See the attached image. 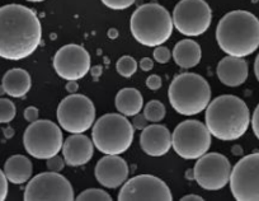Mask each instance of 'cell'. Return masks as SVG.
Wrapping results in <instances>:
<instances>
[{"label":"cell","instance_id":"obj_24","mask_svg":"<svg viewBox=\"0 0 259 201\" xmlns=\"http://www.w3.org/2000/svg\"><path fill=\"white\" fill-rule=\"evenodd\" d=\"M144 115L148 118L149 123H160L161 120H164V117L166 115L165 106L160 101L154 99V101H150V102L146 103L145 108H144Z\"/></svg>","mask_w":259,"mask_h":201},{"label":"cell","instance_id":"obj_42","mask_svg":"<svg viewBox=\"0 0 259 201\" xmlns=\"http://www.w3.org/2000/svg\"><path fill=\"white\" fill-rule=\"evenodd\" d=\"M27 2H31V3H42L45 0H27Z\"/></svg>","mask_w":259,"mask_h":201},{"label":"cell","instance_id":"obj_19","mask_svg":"<svg viewBox=\"0 0 259 201\" xmlns=\"http://www.w3.org/2000/svg\"><path fill=\"white\" fill-rule=\"evenodd\" d=\"M248 64L244 58H236V56H226L219 63L216 74L219 81L228 87L241 86L248 79Z\"/></svg>","mask_w":259,"mask_h":201},{"label":"cell","instance_id":"obj_1","mask_svg":"<svg viewBox=\"0 0 259 201\" xmlns=\"http://www.w3.org/2000/svg\"><path fill=\"white\" fill-rule=\"evenodd\" d=\"M42 27L32 9L19 4L0 8V58L18 61L38 49Z\"/></svg>","mask_w":259,"mask_h":201},{"label":"cell","instance_id":"obj_17","mask_svg":"<svg viewBox=\"0 0 259 201\" xmlns=\"http://www.w3.org/2000/svg\"><path fill=\"white\" fill-rule=\"evenodd\" d=\"M61 150L66 165L80 167L93 158L94 144L87 135L73 134L64 141Z\"/></svg>","mask_w":259,"mask_h":201},{"label":"cell","instance_id":"obj_41","mask_svg":"<svg viewBox=\"0 0 259 201\" xmlns=\"http://www.w3.org/2000/svg\"><path fill=\"white\" fill-rule=\"evenodd\" d=\"M108 34H109V36H111V37H113V38H114V37L117 36V34H116V31H114V29H111V31L108 32Z\"/></svg>","mask_w":259,"mask_h":201},{"label":"cell","instance_id":"obj_27","mask_svg":"<svg viewBox=\"0 0 259 201\" xmlns=\"http://www.w3.org/2000/svg\"><path fill=\"white\" fill-rule=\"evenodd\" d=\"M16 105L11 99L0 98V124H8L16 117Z\"/></svg>","mask_w":259,"mask_h":201},{"label":"cell","instance_id":"obj_39","mask_svg":"<svg viewBox=\"0 0 259 201\" xmlns=\"http://www.w3.org/2000/svg\"><path fill=\"white\" fill-rule=\"evenodd\" d=\"M254 74H255V78L259 82V54L255 59V63H254Z\"/></svg>","mask_w":259,"mask_h":201},{"label":"cell","instance_id":"obj_12","mask_svg":"<svg viewBox=\"0 0 259 201\" xmlns=\"http://www.w3.org/2000/svg\"><path fill=\"white\" fill-rule=\"evenodd\" d=\"M230 190L238 201H259V153L241 158L230 175Z\"/></svg>","mask_w":259,"mask_h":201},{"label":"cell","instance_id":"obj_36","mask_svg":"<svg viewBox=\"0 0 259 201\" xmlns=\"http://www.w3.org/2000/svg\"><path fill=\"white\" fill-rule=\"evenodd\" d=\"M154 68V61L150 58H144L140 60V69L143 71H150Z\"/></svg>","mask_w":259,"mask_h":201},{"label":"cell","instance_id":"obj_29","mask_svg":"<svg viewBox=\"0 0 259 201\" xmlns=\"http://www.w3.org/2000/svg\"><path fill=\"white\" fill-rule=\"evenodd\" d=\"M171 54L170 50L165 46H156V49L154 50V59H155L156 63L159 64H166L170 61Z\"/></svg>","mask_w":259,"mask_h":201},{"label":"cell","instance_id":"obj_38","mask_svg":"<svg viewBox=\"0 0 259 201\" xmlns=\"http://www.w3.org/2000/svg\"><path fill=\"white\" fill-rule=\"evenodd\" d=\"M181 201H203V198L198 195H187L182 197Z\"/></svg>","mask_w":259,"mask_h":201},{"label":"cell","instance_id":"obj_34","mask_svg":"<svg viewBox=\"0 0 259 201\" xmlns=\"http://www.w3.org/2000/svg\"><path fill=\"white\" fill-rule=\"evenodd\" d=\"M38 116H39L38 108L32 107L31 106V107H27L26 110H24V118H26V121H28L29 124L38 120Z\"/></svg>","mask_w":259,"mask_h":201},{"label":"cell","instance_id":"obj_3","mask_svg":"<svg viewBox=\"0 0 259 201\" xmlns=\"http://www.w3.org/2000/svg\"><path fill=\"white\" fill-rule=\"evenodd\" d=\"M206 126L219 140L241 138L250 125V113L243 99L231 94L215 98L206 108Z\"/></svg>","mask_w":259,"mask_h":201},{"label":"cell","instance_id":"obj_4","mask_svg":"<svg viewBox=\"0 0 259 201\" xmlns=\"http://www.w3.org/2000/svg\"><path fill=\"white\" fill-rule=\"evenodd\" d=\"M131 33L139 44L156 47L165 44L173 33V18L164 7L156 3L140 6L131 17Z\"/></svg>","mask_w":259,"mask_h":201},{"label":"cell","instance_id":"obj_23","mask_svg":"<svg viewBox=\"0 0 259 201\" xmlns=\"http://www.w3.org/2000/svg\"><path fill=\"white\" fill-rule=\"evenodd\" d=\"M114 105L119 113L128 117L140 113L144 107V98L138 89L123 88L117 93Z\"/></svg>","mask_w":259,"mask_h":201},{"label":"cell","instance_id":"obj_31","mask_svg":"<svg viewBox=\"0 0 259 201\" xmlns=\"http://www.w3.org/2000/svg\"><path fill=\"white\" fill-rule=\"evenodd\" d=\"M8 196V178L6 173L0 170V201H4Z\"/></svg>","mask_w":259,"mask_h":201},{"label":"cell","instance_id":"obj_16","mask_svg":"<svg viewBox=\"0 0 259 201\" xmlns=\"http://www.w3.org/2000/svg\"><path fill=\"white\" fill-rule=\"evenodd\" d=\"M97 181L106 188H117L128 177V166L119 155H104L94 170Z\"/></svg>","mask_w":259,"mask_h":201},{"label":"cell","instance_id":"obj_37","mask_svg":"<svg viewBox=\"0 0 259 201\" xmlns=\"http://www.w3.org/2000/svg\"><path fill=\"white\" fill-rule=\"evenodd\" d=\"M66 91L70 94H74L78 92V84H76V81H68V84H66Z\"/></svg>","mask_w":259,"mask_h":201},{"label":"cell","instance_id":"obj_28","mask_svg":"<svg viewBox=\"0 0 259 201\" xmlns=\"http://www.w3.org/2000/svg\"><path fill=\"white\" fill-rule=\"evenodd\" d=\"M102 3L113 11H124L135 3L136 0H101Z\"/></svg>","mask_w":259,"mask_h":201},{"label":"cell","instance_id":"obj_8","mask_svg":"<svg viewBox=\"0 0 259 201\" xmlns=\"http://www.w3.org/2000/svg\"><path fill=\"white\" fill-rule=\"evenodd\" d=\"M211 136L206 124L197 120H187L174 129L171 146L183 159H198L208 152Z\"/></svg>","mask_w":259,"mask_h":201},{"label":"cell","instance_id":"obj_14","mask_svg":"<svg viewBox=\"0 0 259 201\" xmlns=\"http://www.w3.org/2000/svg\"><path fill=\"white\" fill-rule=\"evenodd\" d=\"M170 188L153 175L135 176L126 181L118 193V201H171Z\"/></svg>","mask_w":259,"mask_h":201},{"label":"cell","instance_id":"obj_32","mask_svg":"<svg viewBox=\"0 0 259 201\" xmlns=\"http://www.w3.org/2000/svg\"><path fill=\"white\" fill-rule=\"evenodd\" d=\"M161 78L159 75H150L146 79V87H148L150 91H158V89L161 88Z\"/></svg>","mask_w":259,"mask_h":201},{"label":"cell","instance_id":"obj_10","mask_svg":"<svg viewBox=\"0 0 259 201\" xmlns=\"http://www.w3.org/2000/svg\"><path fill=\"white\" fill-rule=\"evenodd\" d=\"M177 31L188 37L205 33L212 22V12L205 0H181L173 11Z\"/></svg>","mask_w":259,"mask_h":201},{"label":"cell","instance_id":"obj_21","mask_svg":"<svg viewBox=\"0 0 259 201\" xmlns=\"http://www.w3.org/2000/svg\"><path fill=\"white\" fill-rule=\"evenodd\" d=\"M171 56L178 66L183 69H191L200 64L201 58H202V50L196 41L188 38L182 39L174 46Z\"/></svg>","mask_w":259,"mask_h":201},{"label":"cell","instance_id":"obj_9","mask_svg":"<svg viewBox=\"0 0 259 201\" xmlns=\"http://www.w3.org/2000/svg\"><path fill=\"white\" fill-rule=\"evenodd\" d=\"M59 125L70 134H83L96 123V107L87 96L74 93L65 97L56 111Z\"/></svg>","mask_w":259,"mask_h":201},{"label":"cell","instance_id":"obj_2","mask_svg":"<svg viewBox=\"0 0 259 201\" xmlns=\"http://www.w3.org/2000/svg\"><path fill=\"white\" fill-rule=\"evenodd\" d=\"M216 39L229 56L251 55L259 47V19L250 12H229L219 22Z\"/></svg>","mask_w":259,"mask_h":201},{"label":"cell","instance_id":"obj_5","mask_svg":"<svg viewBox=\"0 0 259 201\" xmlns=\"http://www.w3.org/2000/svg\"><path fill=\"white\" fill-rule=\"evenodd\" d=\"M171 107L183 116L198 115L207 108L211 101V88L198 74L183 73L176 76L168 89Z\"/></svg>","mask_w":259,"mask_h":201},{"label":"cell","instance_id":"obj_18","mask_svg":"<svg viewBox=\"0 0 259 201\" xmlns=\"http://www.w3.org/2000/svg\"><path fill=\"white\" fill-rule=\"evenodd\" d=\"M141 149L150 157H163L171 148V134L164 125H148L140 135Z\"/></svg>","mask_w":259,"mask_h":201},{"label":"cell","instance_id":"obj_26","mask_svg":"<svg viewBox=\"0 0 259 201\" xmlns=\"http://www.w3.org/2000/svg\"><path fill=\"white\" fill-rule=\"evenodd\" d=\"M76 201H112V197L103 190L99 188H88L79 193L75 197Z\"/></svg>","mask_w":259,"mask_h":201},{"label":"cell","instance_id":"obj_33","mask_svg":"<svg viewBox=\"0 0 259 201\" xmlns=\"http://www.w3.org/2000/svg\"><path fill=\"white\" fill-rule=\"evenodd\" d=\"M149 121L148 118L145 117L144 113H138V115L134 116V120H133V126L138 130H144V129L148 126Z\"/></svg>","mask_w":259,"mask_h":201},{"label":"cell","instance_id":"obj_30","mask_svg":"<svg viewBox=\"0 0 259 201\" xmlns=\"http://www.w3.org/2000/svg\"><path fill=\"white\" fill-rule=\"evenodd\" d=\"M65 167V159H62L59 155H54V157L47 159V168L52 172H61Z\"/></svg>","mask_w":259,"mask_h":201},{"label":"cell","instance_id":"obj_20","mask_svg":"<svg viewBox=\"0 0 259 201\" xmlns=\"http://www.w3.org/2000/svg\"><path fill=\"white\" fill-rule=\"evenodd\" d=\"M32 87L31 75L24 69H11L3 76L2 88L8 96L14 98L24 97Z\"/></svg>","mask_w":259,"mask_h":201},{"label":"cell","instance_id":"obj_7","mask_svg":"<svg viewBox=\"0 0 259 201\" xmlns=\"http://www.w3.org/2000/svg\"><path fill=\"white\" fill-rule=\"evenodd\" d=\"M26 152L37 159H49L57 155L62 149V131L55 123L37 120L31 123L23 135Z\"/></svg>","mask_w":259,"mask_h":201},{"label":"cell","instance_id":"obj_22","mask_svg":"<svg viewBox=\"0 0 259 201\" xmlns=\"http://www.w3.org/2000/svg\"><path fill=\"white\" fill-rule=\"evenodd\" d=\"M33 166L27 157L21 154L12 155L4 165V173L9 182L14 185H23L32 177Z\"/></svg>","mask_w":259,"mask_h":201},{"label":"cell","instance_id":"obj_13","mask_svg":"<svg viewBox=\"0 0 259 201\" xmlns=\"http://www.w3.org/2000/svg\"><path fill=\"white\" fill-rule=\"evenodd\" d=\"M193 175L196 182L203 190H221L230 181V162L220 153H206L194 165Z\"/></svg>","mask_w":259,"mask_h":201},{"label":"cell","instance_id":"obj_25","mask_svg":"<svg viewBox=\"0 0 259 201\" xmlns=\"http://www.w3.org/2000/svg\"><path fill=\"white\" fill-rule=\"evenodd\" d=\"M139 64L131 56H122L118 59L116 64V70L123 78H131L138 71Z\"/></svg>","mask_w":259,"mask_h":201},{"label":"cell","instance_id":"obj_15","mask_svg":"<svg viewBox=\"0 0 259 201\" xmlns=\"http://www.w3.org/2000/svg\"><path fill=\"white\" fill-rule=\"evenodd\" d=\"M54 69L65 81H79L91 70V55L83 46L66 45L55 54Z\"/></svg>","mask_w":259,"mask_h":201},{"label":"cell","instance_id":"obj_35","mask_svg":"<svg viewBox=\"0 0 259 201\" xmlns=\"http://www.w3.org/2000/svg\"><path fill=\"white\" fill-rule=\"evenodd\" d=\"M251 129H253L254 135H255L256 139L259 140V105L256 106V108L254 110L253 116H251Z\"/></svg>","mask_w":259,"mask_h":201},{"label":"cell","instance_id":"obj_6","mask_svg":"<svg viewBox=\"0 0 259 201\" xmlns=\"http://www.w3.org/2000/svg\"><path fill=\"white\" fill-rule=\"evenodd\" d=\"M135 128L122 113H106L94 123L92 141L106 155H119L128 150Z\"/></svg>","mask_w":259,"mask_h":201},{"label":"cell","instance_id":"obj_11","mask_svg":"<svg viewBox=\"0 0 259 201\" xmlns=\"http://www.w3.org/2000/svg\"><path fill=\"white\" fill-rule=\"evenodd\" d=\"M74 188L60 172H44L34 176L24 190L26 201H73Z\"/></svg>","mask_w":259,"mask_h":201},{"label":"cell","instance_id":"obj_40","mask_svg":"<svg viewBox=\"0 0 259 201\" xmlns=\"http://www.w3.org/2000/svg\"><path fill=\"white\" fill-rule=\"evenodd\" d=\"M101 73H102V68H99V66H96V68L92 69V74H93L94 76L101 75Z\"/></svg>","mask_w":259,"mask_h":201}]
</instances>
